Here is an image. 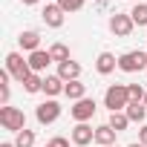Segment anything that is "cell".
<instances>
[{"mask_svg": "<svg viewBox=\"0 0 147 147\" xmlns=\"http://www.w3.org/2000/svg\"><path fill=\"white\" fill-rule=\"evenodd\" d=\"M40 18H43V23H46L49 29H61V26H63V20H66V12H63L58 3H46Z\"/></svg>", "mask_w": 147, "mask_h": 147, "instance_id": "obj_9", "label": "cell"}, {"mask_svg": "<svg viewBox=\"0 0 147 147\" xmlns=\"http://www.w3.org/2000/svg\"><path fill=\"white\" fill-rule=\"evenodd\" d=\"M23 92H29V95H35V92H43V75L32 72V75L23 81Z\"/></svg>", "mask_w": 147, "mask_h": 147, "instance_id": "obj_18", "label": "cell"}, {"mask_svg": "<svg viewBox=\"0 0 147 147\" xmlns=\"http://www.w3.org/2000/svg\"><path fill=\"white\" fill-rule=\"evenodd\" d=\"M133 29H136V23H133L130 15H121V12L110 15V32H113L115 38H130Z\"/></svg>", "mask_w": 147, "mask_h": 147, "instance_id": "obj_7", "label": "cell"}, {"mask_svg": "<svg viewBox=\"0 0 147 147\" xmlns=\"http://www.w3.org/2000/svg\"><path fill=\"white\" fill-rule=\"evenodd\" d=\"M0 147H15V141H3V144H0Z\"/></svg>", "mask_w": 147, "mask_h": 147, "instance_id": "obj_28", "label": "cell"}, {"mask_svg": "<svg viewBox=\"0 0 147 147\" xmlns=\"http://www.w3.org/2000/svg\"><path fill=\"white\" fill-rule=\"evenodd\" d=\"M15 147H35V130H20L15 136Z\"/></svg>", "mask_w": 147, "mask_h": 147, "instance_id": "obj_22", "label": "cell"}, {"mask_svg": "<svg viewBox=\"0 0 147 147\" xmlns=\"http://www.w3.org/2000/svg\"><path fill=\"white\" fill-rule=\"evenodd\" d=\"M0 124H3V130H12V133H20V130H26V115H23V110H18V107H0Z\"/></svg>", "mask_w": 147, "mask_h": 147, "instance_id": "obj_4", "label": "cell"}, {"mask_svg": "<svg viewBox=\"0 0 147 147\" xmlns=\"http://www.w3.org/2000/svg\"><path fill=\"white\" fill-rule=\"evenodd\" d=\"M55 75H61V78H63L66 84H69V81H81V63L69 58V61L58 63V72H55Z\"/></svg>", "mask_w": 147, "mask_h": 147, "instance_id": "obj_10", "label": "cell"}, {"mask_svg": "<svg viewBox=\"0 0 147 147\" xmlns=\"http://www.w3.org/2000/svg\"><path fill=\"white\" fill-rule=\"evenodd\" d=\"M49 55H52V61H55V63H63V61H69V46L58 40V43H52V46H49Z\"/></svg>", "mask_w": 147, "mask_h": 147, "instance_id": "obj_19", "label": "cell"}, {"mask_svg": "<svg viewBox=\"0 0 147 147\" xmlns=\"http://www.w3.org/2000/svg\"><path fill=\"white\" fill-rule=\"evenodd\" d=\"M43 147H49V144H43Z\"/></svg>", "mask_w": 147, "mask_h": 147, "instance_id": "obj_33", "label": "cell"}, {"mask_svg": "<svg viewBox=\"0 0 147 147\" xmlns=\"http://www.w3.org/2000/svg\"><path fill=\"white\" fill-rule=\"evenodd\" d=\"M144 107H147V95H144Z\"/></svg>", "mask_w": 147, "mask_h": 147, "instance_id": "obj_31", "label": "cell"}, {"mask_svg": "<svg viewBox=\"0 0 147 147\" xmlns=\"http://www.w3.org/2000/svg\"><path fill=\"white\" fill-rule=\"evenodd\" d=\"M95 69H98V75H110V72L118 69V58L113 52H98L95 58Z\"/></svg>", "mask_w": 147, "mask_h": 147, "instance_id": "obj_12", "label": "cell"}, {"mask_svg": "<svg viewBox=\"0 0 147 147\" xmlns=\"http://www.w3.org/2000/svg\"><path fill=\"white\" fill-rule=\"evenodd\" d=\"M26 61H29L32 72H38V75H40V72H43V69L52 63V55H49V49H38V52H32Z\"/></svg>", "mask_w": 147, "mask_h": 147, "instance_id": "obj_14", "label": "cell"}, {"mask_svg": "<svg viewBox=\"0 0 147 147\" xmlns=\"http://www.w3.org/2000/svg\"><path fill=\"white\" fill-rule=\"evenodd\" d=\"M49 147H69V138H63V136H55V138H49Z\"/></svg>", "mask_w": 147, "mask_h": 147, "instance_id": "obj_25", "label": "cell"}, {"mask_svg": "<svg viewBox=\"0 0 147 147\" xmlns=\"http://www.w3.org/2000/svg\"><path fill=\"white\" fill-rule=\"evenodd\" d=\"M107 147H118V144H107Z\"/></svg>", "mask_w": 147, "mask_h": 147, "instance_id": "obj_32", "label": "cell"}, {"mask_svg": "<svg viewBox=\"0 0 147 147\" xmlns=\"http://www.w3.org/2000/svg\"><path fill=\"white\" fill-rule=\"evenodd\" d=\"M118 69H121V72H127V75L147 69V52H141V49L121 52V55H118Z\"/></svg>", "mask_w": 147, "mask_h": 147, "instance_id": "obj_2", "label": "cell"}, {"mask_svg": "<svg viewBox=\"0 0 147 147\" xmlns=\"http://www.w3.org/2000/svg\"><path fill=\"white\" fill-rule=\"evenodd\" d=\"M63 95L75 104V101H81V98H87V84H81V81H69L66 84V90H63Z\"/></svg>", "mask_w": 147, "mask_h": 147, "instance_id": "obj_17", "label": "cell"}, {"mask_svg": "<svg viewBox=\"0 0 147 147\" xmlns=\"http://www.w3.org/2000/svg\"><path fill=\"white\" fill-rule=\"evenodd\" d=\"M46 3H58V0H46Z\"/></svg>", "mask_w": 147, "mask_h": 147, "instance_id": "obj_30", "label": "cell"}, {"mask_svg": "<svg viewBox=\"0 0 147 147\" xmlns=\"http://www.w3.org/2000/svg\"><path fill=\"white\" fill-rule=\"evenodd\" d=\"M130 18H133L136 26H147V3H136L130 9Z\"/></svg>", "mask_w": 147, "mask_h": 147, "instance_id": "obj_21", "label": "cell"}, {"mask_svg": "<svg viewBox=\"0 0 147 147\" xmlns=\"http://www.w3.org/2000/svg\"><path fill=\"white\" fill-rule=\"evenodd\" d=\"M61 104L55 101V98H46V101H40L38 107H35V118H38V124H55L58 118H61Z\"/></svg>", "mask_w": 147, "mask_h": 147, "instance_id": "obj_5", "label": "cell"}, {"mask_svg": "<svg viewBox=\"0 0 147 147\" xmlns=\"http://www.w3.org/2000/svg\"><path fill=\"white\" fill-rule=\"evenodd\" d=\"M115 133H124L127 127H130V118H127V113H110V121H107Z\"/></svg>", "mask_w": 147, "mask_h": 147, "instance_id": "obj_20", "label": "cell"}, {"mask_svg": "<svg viewBox=\"0 0 147 147\" xmlns=\"http://www.w3.org/2000/svg\"><path fill=\"white\" fill-rule=\"evenodd\" d=\"M23 6H35V3H40V0H20Z\"/></svg>", "mask_w": 147, "mask_h": 147, "instance_id": "obj_27", "label": "cell"}, {"mask_svg": "<svg viewBox=\"0 0 147 147\" xmlns=\"http://www.w3.org/2000/svg\"><path fill=\"white\" fill-rule=\"evenodd\" d=\"M138 144L147 147V124H141V130H138Z\"/></svg>", "mask_w": 147, "mask_h": 147, "instance_id": "obj_26", "label": "cell"}, {"mask_svg": "<svg viewBox=\"0 0 147 147\" xmlns=\"http://www.w3.org/2000/svg\"><path fill=\"white\" fill-rule=\"evenodd\" d=\"M115 130L110 127V124H98L95 127V144H101V147H107V144H115Z\"/></svg>", "mask_w": 147, "mask_h": 147, "instance_id": "obj_16", "label": "cell"}, {"mask_svg": "<svg viewBox=\"0 0 147 147\" xmlns=\"http://www.w3.org/2000/svg\"><path fill=\"white\" fill-rule=\"evenodd\" d=\"M130 147H144V144H138V141H136V144H130Z\"/></svg>", "mask_w": 147, "mask_h": 147, "instance_id": "obj_29", "label": "cell"}, {"mask_svg": "<svg viewBox=\"0 0 147 147\" xmlns=\"http://www.w3.org/2000/svg\"><path fill=\"white\" fill-rule=\"evenodd\" d=\"M95 110H98L95 98H81V101H75V104L69 107V115L75 118V124H84V121H90L95 115Z\"/></svg>", "mask_w": 147, "mask_h": 147, "instance_id": "obj_6", "label": "cell"}, {"mask_svg": "<svg viewBox=\"0 0 147 147\" xmlns=\"http://www.w3.org/2000/svg\"><path fill=\"white\" fill-rule=\"evenodd\" d=\"M127 90H130V101H144V95H147V90L141 84H127Z\"/></svg>", "mask_w": 147, "mask_h": 147, "instance_id": "obj_24", "label": "cell"}, {"mask_svg": "<svg viewBox=\"0 0 147 147\" xmlns=\"http://www.w3.org/2000/svg\"><path fill=\"white\" fill-rule=\"evenodd\" d=\"M124 113H127L130 124H144V118H147V107H144V101H130Z\"/></svg>", "mask_w": 147, "mask_h": 147, "instance_id": "obj_15", "label": "cell"}, {"mask_svg": "<svg viewBox=\"0 0 147 147\" xmlns=\"http://www.w3.org/2000/svg\"><path fill=\"white\" fill-rule=\"evenodd\" d=\"M58 6L63 12H81L84 9V0H58Z\"/></svg>", "mask_w": 147, "mask_h": 147, "instance_id": "obj_23", "label": "cell"}, {"mask_svg": "<svg viewBox=\"0 0 147 147\" xmlns=\"http://www.w3.org/2000/svg\"><path fill=\"white\" fill-rule=\"evenodd\" d=\"M69 141L75 144V147L92 144V141H95V127H90L87 121H84V124H75V127H72V133H69Z\"/></svg>", "mask_w": 147, "mask_h": 147, "instance_id": "obj_8", "label": "cell"}, {"mask_svg": "<svg viewBox=\"0 0 147 147\" xmlns=\"http://www.w3.org/2000/svg\"><path fill=\"white\" fill-rule=\"evenodd\" d=\"M127 104H130V90H127V84H110L107 92H104V107H107L110 113H124Z\"/></svg>", "mask_w": 147, "mask_h": 147, "instance_id": "obj_1", "label": "cell"}, {"mask_svg": "<svg viewBox=\"0 0 147 147\" xmlns=\"http://www.w3.org/2000/svg\"><path fill=\"white\" fill-rule=\"evenodd\" d=\"M63 90H66V81L61 75H43V92H46V98H58V95H63Z\"/></svg>", "mask_w": 147, "mask_h": 147, "instance_id": "obj_11", "label": "cell"}, {"mask_svg": "<svg viewBox=\"0 0 147 147\" xmlns=\"http://www.w3.org/2000/svg\"><path fill=\"white\" fill-rule=\"evenodd\" d=\"M18 43H20V49H23V52H29V55H32V52H38V49H40V35H38L35 29H26V32H20V35H18Z\"/></svg>", "mask_w": 147, "mask_h": 147, "instance_id": "obj_13", "label": "cell"}, {"mask_svg": "<svg viewBox=\"0 0 147 147\" xmlns=\"http://www.w3.org/2000/svg\"><path fill=\"white\" fill-rule=\"evenodd\" d=\"M6 69H9V75H12L18 84H23V81L32 75V66H29V61H26L20 52H9V55H6Z\"/></svg>", "mask_w": 147, "mask_h": 147, "instance_id": "obj_3", "label": "cell"}]
</instances>
